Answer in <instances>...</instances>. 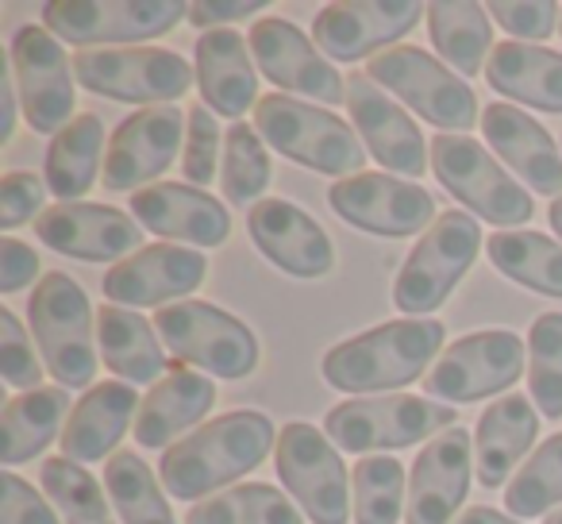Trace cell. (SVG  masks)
Returning <instances> with one entry per match:
<instances>
[{
    "instance_id": "1",
    "label": "cell",
    "mask_w": 562,
    "mask_h": 524,
    "mask_svg": "<svg viewBox=\"0 0 562 524\" xmlns=\"http://www.w3.org/2000/svg\"><path fill=\"white\" fill-rule=\"evenodd\" d=\"M273 447H278V432L270 416L255 409H235L178 439L158 462V478L173 498L201 501L204 493H216L220 486L258 470Z\"/></svg>"
},
{
    "instance_id": "2",
    "label": "cell",
    "mask_w": 562,
    "mask_h": 524,
    "mask_svg": "<svg viewBox=\"0 0 562 524\" xmlns=\"http://www.w3.org/2000/svg\"><path fill=\"white\" fill-rule=\"evenodd\" d=\"M443 339L447 328L436 316H405V321L378 324L331 347L324 355V378L336 390L370 393V398L374 390H401L431 367Z\"/></svg>"
},
{
    "instance_id": "3",
    "label": "cell",
    "mask_w": 562,
    "mask_h": 524,
    "mask_svg": "<svg viewBox=\"0 0 562 524\" xmlns=\"http://www.w3.org/2000/svg\"><path fill=\"white\" fill-rule=\"evenodd\" d=\"M255 132L278 155L308 166L316 174H336L339 181L355 178L367 163L362 140L336 116L308 101L285 93H270L255 104Z\"/></svg>"
},
{
    "instance_id": "4",
    "label": "cell",
    "mask_w": 562,
    "mask_h": 524,
    "mask_svg": "<svg viewBox=\"0 0 562 524\" xmlns=\"http://www.w3.org/2000/svg\"><path fill=\"white\" fill-rule=\"evenodd\" d=\"M459 413L454 405L416 393H378V398H351L344 405L328 409L324 436L339 451H397L420 439H436V432L454 428Z\"/></svg>"
},
{
    "instance_id": "5",
    "label": "cell",
    "mask_w": 562,
    "mask_h": 524,
    "mask_svg": "<svg viewBox=\"0 0 562 524\" xmlns=\"http://www.w3.org/2000/svg\"><path fill=\"white\" fill-rule=\"evenodd\" d=\"M32 332L40 339L43 367L58 378L66 390H86L97 378V352H93V309L89 298L70 275L50 270L27 298Z\"/></svg>"
},
{
    "instance_id": "6",
    "label": "cell",
    "mask_w": 562,
    "mask_h": 524,
    "mask_svg": "<svg viewBox=\"0 0 562 524\" xmlns=\"http://www.w3.org/2000/svg\"><path fill=\"white\" fill-rule=\"evenodd\" d=\"M477 247H482V227L470 212L451 209L436 216V224L420 235L393 282V305L408 316L436 313L474 267Z\"/></svg>"
},
{
    "instance_id": "7",
    "label": "cell",
    "mask_w": 562,
    "mask_h": 524,
    "mask_svg": "<svg viewBox=\"0 0 562 524\" xmlns=\"http://www.w3.org/2000/svg\"><path fill=\"white\" fill-rule=\"evenodd\" d=\"M155 332L186 367H201L227 382L258 370L255 332L209 301H178L158 309Z\"/></svg>"
},
{
    "instance_id": "8",
    "label": "cell",
    "mask_w": 562,
    "mask_h": 524,
    "mask_svg": "<svg viewBox=\"0 0 562 524\" xmlns=\"http://www.w3.org/2000/svg\"><path fill=\"white\" fill-rule=\"evenodd\" d=\"M431 170L454 201H462L474 216L497 227L528 224L536 212L528 189L513 174L501 170L490 147L470 140V135H436L431 140Z\"/></svg>"
},
{
    "instance_id": "9",
    "label": "cell",
    "mask_w": 562,
    "mask_h": 524,
    "mask_svg": "<svg viewBox=\"0 0 562 524\" xmlns=\"http://www.w3.org/2000/svg\"><path fill=\"white\" fill-rule=\"evenodd\" d=\"M74 78L97 97L132 104H173L196 86V70L162 47H109V51H78L74 55Z\"/></svg>"
},
{
    "instance_id": "10",
    "label": "cell",
    "mask_w": 562,
    "mask_h": 524,
    "mask_svg": "<svg viewBox=\"0 0 562 524\" xmlns=\"http://www.w3.org/2000/svg\"><path fill=\"white\" fill-rule=\"evenodd\" d=\"M367 78L390 89L393 97L420 112L428 124L447 127L451 135H467L477 124V97L459 74H451L443 63L420 47H390L370 58Z\"/></svg>"
},
{
    "instance_id": "11",
    "label": "cell",
    "mask_w": 562,
    "mask_h": 524,
    "mask_svg": "<svg viewBox=\"0 0 562 524\" xmlns=\"http://www.w3.org/2000/svg\"><path fill=\"white\" fill-rule=\"evenodd\" d=\"M193 4L181 0H50L43 24L58 43L97 51L101 43H143L170 35Z\"/></svg>"
},
{
    "instance_id": "12",
    "label": "cell",
    "mask_w": 562,
    "mask_h": 524,
    "mask_svg": "<svg viewBox=\"0 0 562 524\" xmlns=\"http://www.w3.org/2000/svg\"><path fill=\"white\" fill-rule=\"evenodd\" d=\"M278 478L285 490L297 498L301 513L313 524H347L351 521V501H347V467L339 459L336 444L321 428L305 421H290L278 432L273 447Z\"/></svg>"
},
{
    "instance_id": "13",
    "label": "cell",
    "mask_w": 562,
    "mask_h": 524,
    "mask_svg": "<svg viewBox=\"0 0 562 524\" xmlns=\"http://www.w3.org/2000/svg\"><path fill=\"white\" fill-rule=\"evenodd\" d=\"M524 375V339L508 328H490L462 336L436 359V367L424 375V390L431 401L447 405H474L482 398L516 386Z\"/></svg>"
},
{
    "instance_id": "14",
    "label": "cell",
    "mask_w": 562,
    "mask_h": 524,
    "mask_svg": "<svg viewBox=\"0 0 562 524\" xmlns=\"http://www.w3.org/2000/svg\"><path fill=\"white\" fill-rule=\"evenodd\" d=\"M12 70L24 120L32 132L58 135L70 124L74 112V63L66 58L63 43L40 24H24L12 35Z\"/></svg>"
},
{
    "instance_id": "15",
    "label": "cell",
    "mask_w": 562,
    "mask_h": 524,
    "mask_svg": "<svg viewBox=\"0 0 562 524\" xmlns=\"http://www.w3.org/2000/svg\"><path fill=\"white\" fill-rule=\"evenodd\" d=\"M328 204L351 227L385 235V239L424 232L436 216V197L416 181L393 178V174H355V178L336 181L328 189Z\"/></svg>"
},
{
    "instance_id": "16",
    "label": "cell",
    "mask_w": 562,
    "mask_h": 524,
    "mask_svg": "<svg viewBox=\"0 0 562 524\" xmlns=\"http://www.w3.org/2000/svg\"><path fill=\"white\" fill-rule=\"evenodd\" d=\"M255 66L262 70L266 81L281 89V93H301L308 101L321 104H339L347 101V78H339V70L321 55L313 40L301 32L297 24L281 16L258 20L247 35Z\"/></svg>"
},
{
    "instance_id": "17",
    "label": "cell",
    "mask_w": 562,
    "mask_h": 524,
    "mask_svg": "<svg viewBox=\"0 0 562 524\" xmlns=\"http://www.w3.org/2000/svg\"><path fill=\"white\" fill-rule=\"evenodd\" d=\"M420 16L424 9L416 0H339L313 20V43L324 58L359 63L382 55V47H401Z\"/></svg>"
},
{
    "instance_id": "18",
    "label": "cell",
    "mask_w": 562,
    "mask_h": 524,
    "mask_svg": "<svg viewBox=\"0 0 562 524\" xmlns=\"http://www.w3.org/2000/svg\"><path fill=\"white\" fill-rule=\"evenodd\" d=\"M189 127V116L173 104H158V109L132 112L124 124L116 127L104 155V189L124 193V189H147L155 186L158 174L170 170L178 158L181 132Z\"/></svg>"
},
{
    "instance_id": "19",
    "label": "cell",
    "mask_w": 562,
    "mask_h": 524,
    "mask_svg": "<svg viewBox=\"0 0 562 524\" xmlns=\"http://www.w3.org/2000/svg\"><path fill=\"white\" fill-rule=\"evenodd\" d=\"M35 235L58 255L81 258V263H124L127 250H143V224L124 209L89 201L50 204L35 220Z\"/></svg>"
},
{
    "instance_id": "20",
    "label": "cell",
    "mask_w": 562,
    "mask_h": 524,
    "mask_svg": "<svg viewBox=\"0 0 562 524\" xmlns=\"http://www.w3.org/2000/svg\"><path fill=\"white\" fill-rule=\"evenodd\" d=\"M347 112H351L359 140L385 170L405 174V178H420L428 170V143L416 120L378 81H370L367 70L347 74Z\"/></svg>"
},
{
    "instance_id": "21",
    "label": "cell",
    "mask_w": 562,
    "mask_h": 524,
    "mask_svg": "<svg viewBox=\"0 0 562 524\" xmlns=\"http://www.w3.org/2000/svg\"><path fill=\"white\" fill-rule=\"evenodd\" d=\"M204 255L186 243H150L104 275V298L124 309H150L189 298L204 282Z\"/></svg>"
},
{
    "instance_id": "22",
    "label": "cell",
    "mask_w": 562,
    "mask_h": 524,
    "mask_svg": "<svg viewBox=\"0 0 562 524\" xmlns=\"http://www.w3.org/2000/svg\"><path fill=\"white\" fill-rule=\"evenodd\" d=\"M470 462H474L470 432L459 424L439 432L413 462L405 524H454V513L470 493Z\"/></svg>"
},
{
    "instance_id": "23",
    "label": "cell",
    "mask_w": 562,
    "mask_h": 524,
    "mask_svg": "<svg viewBox=\"0 0 562 524\" xmlns=\"http://www.w3.org/2000/svg\"><path fill=\"white\" fill-rule=\"evenodd\" d=\"M247 232L273 267L293 278H324L336 267V250L321 220L293 201H281V197L258 201L247 212Z\"/></svg>"
},
{
    "instance_id": "24",
    "label": "cell",
    "mask_w": 562,
    "mask_h": 524,
    "mask_svg": "<svg viewBox=\"0 0 562 524\" xmlns=\"http://www.w3.org/2000/svg\"><path fill=\"white\" fill-rule=\"evenodd\" d=\"M132 216L147 232L181 239L186 247H220L232 235V212L196 186L155 181L132 193Z\"/></svg>"
},
{
    "instance_id": "25",
    "label": "cell",
    "mask_w": 562,
    "mask_h": 524,
    "mask_svg": "<svg viewBox=\"0 0 562 524\" xmlns=\"http://www.w3.org/2000/svg\"><path fill=\"white\" fill-rule=\"evenodd\" d=\"M482 135L536 193H547L559 201L562 155H559V143L547 135V127L539 124V120H531L528 112L516 109V104L493 101L490 109L482 112Z\"/></svg>"
},
{
    "instance_id": "26",
    "label": "cell",
    "mask_w": 562,
    "mask_h": 524,
    "mask_svg": "<svg viewBox=\"0 0 562 524\" xmlns=\"http://www.w3.org/2000/svg\"><path fill=\"white\" fill-rule=\"evenodd\" d=\"M193 51H196V89H201L204 104L239 124L243 112L262 101L258 97V74H255L250 43L235 27H216V32H204Z\"/></svg>"
},
{
    "instance_id": "27",
    "label": "cell",
    "mask_w": 562,
    "mask_h": 524,
    "mask_svg": "<svg viewBox=\"0 0 562 524\" xmlns=\"http://www.w3.org/2000/svg\"><path fill=\"white\" fill-rule=\"evenodd\" d=\"M216 405V386L204 375L189 370L186 363H173V370L155 382V390L143 398L139 421H135V444L155 447V451H170L173 439L186 436L189 428L209 416Z\"/></svg>"
},
{
    "instance_id": "28",
    "label": "cell",
    "mask_w": 562,
    "mask_h": 524,
    "mask_svg": "<svg viewBox=\"0 0 562 524\" xmlns=\"http://www.w3.org/2000/svg\"><path fill=\"white\" fill-rule=\"evenodd\" d=\"M539 436V416L524 393H505L482 413L474 432V470L485 490L505 486Z\"/></svg>"
},
{
    "instance_id": "29",
    "label": "cell",
    "mask_w": 562,
    "mask_h": 524,
    "mask_svg": "<svg viewBox=\"0 0 562 524\" xmlns=\"http://www.w3.org/2000/svg\"><path fill=\"white\" fill-rule=\"evenodd\" d=\"M139 405V393L127 382H97L86 398L74 405L70 421L63 428V455L74 462H97L112 459L109 451H116V444L124 439V432L132 428V421Z\"/></svg>"
},
{
    "instance_id": "30",
    "label": "cell",
    "mask_w": 562,
    "mask_h": 524,
    "mask_svg": "<svg viewBox=\"0 0 562 524\" xmlns=\"http://www.w3.org/2000/svg\"><path fill=\"white\" fill-rule=\"evenodd\" d=\"M485 81L493 93H505L513 101L539 112H562V55L531 43L505 40L493 47L485 63Z\"/></svg>"
},
{
    "instance_id": "31",
    "label": "cell",
    "mask_w": 562,
    "mask_h": 524,
    "mask_svg": "<svg viewBox=\"0 0 562 524\" xmlns=\"http://www.w3.org/2000/svg\"><path fill=\"white\" fill-rule=\"evenodd\" d=\"M97 347H101L104 367L116 378L135 386L162 382V370H173V359L162 355V344L155 336V324L143 321L135 309L101 305L97 309Z\"/></svg>"
},
{
    "instance_id": "32",
    "label": "cell",
    "mask_w": 562,
    "mask_h": 524,
    "mask_svg": "<svg viewBox=\"0 0 562 524\" xmlns=\"http://www.w3.org/2000/svg\"><path fill=\"white\" fill-rule=\"evenodd\" d=\"M66 413H74L66 386H43V390L12 398L4 405V413H0V428H4L0 459L9 462V467L35 459L58 436V428H66Z\"/></svg>"
},
{
    "instance_id": "33",
    "label": "cell",
    "mask_w": 562,
    "mask_h": 524,
    "mask_svg": "<svg viewBox=\"0 0 562 524\" xmlns=\"http://www.w3.org/2000/svg\"><path fill=\"white\" fill-rule=\"evenodd\" d=\"M428 35L431 47L443 63H451L462 78H477L485 55H493V24L490 12L474 0H439L428 9Z\"/></svg>"
},
{
    "instance_id": "34",
    "label": "cell",
    "mask_w": 562,
    "mask_h": 524,
    "mask_svg": "<svg viewBox=\"0 0 562 524\" xmlns=\"http://www.w3.org/2000/svg\"><path fill=\"white\" fill-rule=\"evenodd\" d=\"M104 155V124L101 116L86 112L74 116L47 147V189L58 201H78L93 189Z\"/></svg>"
},
{
    "instance_id": "35",
    "label": "cell",
    "mask_w": 562,
    "mask_h": 524,
    "mask_svg": "<svg viewBox=\"0 0 562 524\" xmlns=\"http://www.w3.org/2000/svg\"><path fill=\"white\" fill-rule=\"evenodd\" d=\"M490 263L505 278L543 298H562V247L543 232H497L485 243Z\"/></svg>"
},
{
    "instance_id": "36",
    "label": "cell",
    "mask_w": 562,
    "mask_h": 524,
    "mask_svg": "<svg viewBox=\"0 0 562 524\" xmlns=\"http://www.w3.org/2000/svg\"><path fill=\"white\" fill-rule=\"evenodd\" d=\"M186 524H305V516L278 486L243 482L196 501L186 513Z\"/></svg>"
},
{
    "instance_id": "37",
    "label": "cell",
    "mask_w": 562,
    "mask_h": 524,
    "mask_svg": "<svg viewBox=\"0 0 562 524\" xmlns=\"http://www.w3.org/2000/svg\"><path fill=\"white\" fill-rule=\"evenodd\" d=\"M104 490L120 524H178L162 486L155 482V470L135 451H116L104 462Z\"/></svg>"
},
{
    "instance_id": "38",
    "label": "cell",
    "mask_w": 562,
    "mask_h": 524,
    "mask_svg": "<svg viewBox=\"0 0 562 524\" xmlns=\"http://www.w3.org/2000/svg\"><path fill=\"white\" fill-rule=\"evenodd\" d=\"M40 482L47 490V498L55 501L58 513L66 516V524H120V516L112 513L109 498H104L101 482L81 462L55 455V459L43 462Z\"/></svg>"
},
{
    "instance_id": "39",
    "label": "cell",
    "mask_w": 562,
    "mask_h": 524,
    "mask_svg": "<svg viewBox=\"0 0 562 524\" xmlns=\"http://www.w3.org/2000/svg\"><path fill=\"white\" fill-rule=\"evenodd\" d=\"M559 501H562V432H554V436H547L528 455V462L505 486V505L508 513L528 521V516H547Z\"/></svg>"
},
{
    "instance_id": "40",
    "label": "cell",
    "mask_w": 562,
    "mask_h": 524,
    "mask_svg": "<svg viewBox=\"0 0 562 524\" xmlns=\"http://www.w3.org/2000/svg\"><path fill=\"white\" fill-rule=\"evenodd\" d=\"M270 186V155H266V143L255 127L232 124L224 132V166H220V189H224L227 204H239V209H255L262 189Z\"/></svg>"
},
{
    "instance_id": "41",
    "label": "cell",
    "mask_w": 562,
    "mask_h": 524,
    "mask_svg": "<svg viewBox=\"0 0 562 524\" xmlns=\"http://www.w3.org/2000/svg\"><path fill=\"white\" fill-rule=\"evenodd\" d=\"M355 524H397L401 501H408L405 467L393 455H362L351 470Z\"/></svg>"
},
{
    "instance_id": "42",
    "label": "cell",
    "mask_w": 562,
    "mask_h": 524,
    "mask_svg": "<svg viewBox=\"0 0 562 524\" xmlns=\"http://www.w3.org/2000/svg\"><path fill=\"white\" fill-rule=\"evenodd\" d=\"M528 390L531 405L559 421L562 416V313H543L528 328Z\"/></svg>"
},
{
    "instance_id": "43",
    "label": "cell",
    "mask_w": 562,
    "mask_h": 524,
    "mask_svg": "<svg viewBox=\"0 0 562 524\" xmlns=\"http://www.w3.org/2000/svg\"><path fill=\"white\" fill-rule=\"evenodd\" d=\"M220 147H224V132H220L212 109L209 104H193V109H189V127H186V155H181L186 186L204 189L216 181Z\"/></svg>"
},
{
    "instance_id": "44",
    "label": "cell",
    "mask_w": 562,
    "mask_h": 524,
    "mask_svg": "<svg viewBox=\"0 0 562 524\" xmlns=\"http://www.w3.org/2000/svg\"><path fill=\"white\" fill-rule=\"evenodd\" d=\"M0 375H4V382L12 390H43V363L35 359L32 339H27V332L20 328V321L9 309L0 313Z\"/></svg>"
},
{
    "instance_id": "45",
    "label": "cell",
    "mask_w": 562,
    "mask_h": 524,
    "mask_svg": "<svg viewBox=\"0 0 562 524\" xmlns=\"http://www.w3.org/2000/svg\"><path fill=\"white\" fill-rule=\"evenodd\" d=\"M490 16L505 27L508 35H516V43L531 40H547L554 35V24H562V9L554 0H524V4H513V0H493Z\"/></svg>"
},
{
    "instance_id": "46",
    "label": "cell",
    "mask_w": 562,
    "mask_h": 524,
    "mask_svg": "<svg viewBox=\"0 0 562 524\" xmlns=\"http://www.w3.org/2000/svg\"><path fill=\"white\" fill-rule=\"evenodd\" d=\"M43 201H47V181L40 174H27V170L4 174V181H0V227L4 232L20 227L24 220H32L43 209Z\"/></svg>"
},
{
    "instance_id": "47",
    "label": "cell",
    "mask_w": 562,
    "mask_h": 524,
    "mask_svg": "<svg viewBox=\"0 0 562 524\" xmlns=\"http://www.w3.org/2000/svg\"><path fill=\"white\" fill-rule=\"evenodd\" d=\"M0 524H63L58 513L20 475H0Z\"/></svg>"
},
{
    "instance_id": "48",
    "label": "cell",
    "mask_w": 562,
    "mask_h": 524,
    "mask_svg": "<svg viewBox=\"0 0 562 524\" xmlns=\"http://www.w3.org/2000/svg\"><path fill=\"white\" fill-rule=\"evenodd\" d=\"M40 255L27 243L4 235L0 239V293H20L24 286H32L40 278Z\"/></svg>"
},
{
    "instance_id": "49",
    "label": "cell",
    "mask_w": 562,
    "mask_h": 524,
    "mask_svg": "<svg viewBox=\"0 0 562 524\" xmlns=\"http://www.w3.org/2000/svg\"><path fill=\"white\" fill-rule=\"evenodd\" d=\"M258 9H262V0H235V4H227V0H196L193 9H189V24L212 27V32H216V24L247 20V16H255Z\"/></svg>"
},
{
    "instance_id": "50",
    "label": "cell",
    "mask_w": 562,
    "mask_h": 524,
    "mask_svg": "<svg viewBox=\"0 0 562 524\" xmlns=\"http://www.w3.org/2000/svg\"><path fill=\"white\" fill-rule=\"evenodd\" d=\"M12 58H0V140H12L16 127V81H12Z\"/></svg>"
},
{
    "instance_id": "51",
    "label": "cell",
    "mask_w": 562,
    "mask_h": 524,
    "mask_svg": "<svg viewBox=\"0 0 562 524\" xmlns=\"http://www.w3.org/2000/svg\"><path fill=\"white\" fill-rule=\"evenodd\" d=\"M454 524H524V521H513V516L497 513L490 505H470L462 516H454Z\"/></svg>"
},
{
    "instance_id": "52",
    "label": "cell",
    "mask_w": 562,
    "mask_h": 524,
    "mask_svg": "<svg viewBox=\"0 0 562 524\" xmlns=\"http://www.w3.org/2000/svg\"><path fill=\"white\" fill-rule=\"evenodd\" d=\"M547 216H551V227H554V235H562V197H559V201L551 204V212H547Z\"/></svg>"
},
{
    "instance_id": "53",
    "label": "cell",
    "mask_w": 562,
    "mask_h": 524,
    "mask_svg": "<svg viewBox=\"0 0 562 524\" xmlns=\"http://www.w3.org/2000/svg\"><path fill=\"white\" fill-rule=\"evenodd\" d=\"M543 524H562V509H554V513L543 516Z\"/></svg>"
},
{
    "instance_id": "54",
    "label": "cell",
    "mask_w": 562,
    "mask_h": 524,
    "mask_svg": "<svg viewBox=\"0 0 562 524\" xmlns=\"http://www.w3.org/2000/svg\"><path fill=\"white\" fill-rule=\"evenodd\" d=\"M559 35H562V24H559Z\"/></svg>"
}]
</instances>
